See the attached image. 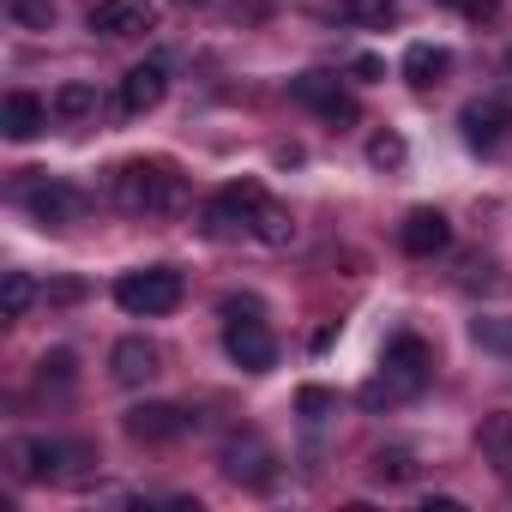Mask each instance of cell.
Returning a JSON list of instances; mask_svg holds the SVG:
<instances>
[{
  "mask_svg": "<svg viewBox=\"0 0 512 512\" xmlns=\"http://www.w3.org/2000/svg\"><path fill=\"white\" fill-rule=\"evenodd\" d=\"M428 374H434V350L422 344V338H392L386 344V362H380V374L362 386V404L368 410H386V404H404V398H416L422 386H428Z\"/></svg>",
  "mask_w": 512,
  "mask_h": 512,
  "instance_id": "obj_1",
  "label": "cell"
},
{
  "mask_svg": "<svg viewBox=\"0 0 512 512\" xmlns=\"http://www.w3.org/2000/svg\"><path fill=\"white\" fill-rule=\"evenodd\" d=\"M115 205L133 211V217L175 211L181 205V175L169 163H121L115 169Z\"/></svg>",
  "mask_w": 512,
  "mask_h": 512,
  "instance_id": "obj_2",
  "label": "cell"
},
{
  "mask_svg": "<svg viewBox=\"0 0 512 512\" xmlns=\"http://www.w3.org/2000/svg\"><path fill=\"white\" fill-rule=\"evenodd\" d=\"M115 302L127 308V314H169L175 302H181V272H169V266H151V272H127L121 284H115Z\"/></svg>",
  "mask_w": 512,
  "mask_h": 512,
  "instance_id": "obj_3",
  "label": "cell"
},
{
  "mask_svg": "<svg viewBox=\"0 0 512 512\" xmlns=\"http://www.w3.org/2000/svg\"><path fill=\"white\" fill-rule=\"evenodd\" d=\"M290 97L296 103H308L314 115H326L332 127H350V121H362V109H356V97L332 79V73H302V79H290Z\"/></svg>",
  "mask_w": 512,
  "mask_h": 512,
  "instance_id": "obj_4",
  "label": "cell"
},
{
  "mask_svg": "<svg viewBox=\"0 0 512 512\" xmlns=\"http://www.w3.org/2000/svg\"><path fill=\"white\" fill-rule=\"evenodd\" d=\"M223 350H229V362L235 368H247V374H266L272 362H278V344H272V332L260 326V314H235L229 326H223Z\"/></svg>",
  "mask_w": 512,
  "mask_h": 512,
  "instance_id": "obj_5",
  "label": "cell"
},
{
  "mask_svg": "<svg viewBox=\"0 0 512 512\" xmlns=\"http://www.w3.org/2000/svg\"><path fill=\"white\" fill-rule=\"evenodd\" d=\"M260 181H229L211 205H205V229L211 235H235V229H253V211H260Z\"/></svg>",
  "mask_w": 512,
  "mask_h": 512,
  "instance_id": "obj_6",
  "label": "cell"
},
{
  "mask_svg": "<svg viewBox=\"0 0 512 512\" xmlns=\"http://www.w3.org/2000/svg\"><path fill=\"white\" fill-rule=\"evenodd\" d=\"M223 470H229L235 482H247V488H272V482H278V452H272L260 434H241V440L223 446Z\"/></svg>",
  "mask_w": 512,
  "mask_h": 512,
  "instance_id": "obj_7",
  "label": "cell"
},
{
  "mask_svg": "<svg viewBox=\"0 0 512 512\" xmlns=\"http://www.w3.org/2000/svg\"><path fill=\"white\" fill-rule=\"evenodd\" d=\"M91 31L97 37H145V31H157V7L151 0H97Z\"/></svg>",
  "mask_w": 512,
  "mask_h": 512,
  "instance_id": "obj_8",
  "label": "cell"
},
{
  "mask_svg": "<svg viewBox=\"0 0 512 512\" xmlns=\"http://www.w3.org/2000/svg\"><path fill=\"white\" fill-rule=\"evenodd\" d=\"M25 211H31L37 223L61 229V223H73V217L85 211V193L67 187V181H37V187H25Z\"/></svg>",
  "mask_w": 512,
  "mask_h": 512,
  "instance_id": "obj_9",
  "label": "cell"
},
{
  "mask_svg": "<svg viewBox=\"0 0 512 512\" xmlns=\"http://www.w3.org/2000/svg\"><path fill=\"white\" fill-rule=\"evenodd\" d=\"M398 241H404V253H416V260H434V253L452 247V223H446V211H410Z\"/></svg>",
  "mask_w": 512,
  "mask_h": 512,
  "instance_id": "obj_10",
  "label": "cell"
},
{
  "mask_svg": "<svg viewBox=\"0 0 512 512\" xmlns=\"http://www.w3.org/2000/svg\"><path fill=\"white\" fill-rule=\"evenodd\" d=\"M157 368H163V350H157L151 338H121V344L109 350V374H115L121 386H145Z\"/></svg>",
  "mask_w": 512,
  "mask_h": 512,
  "instance_id": "obj_11",
  "label": "cell"
},
{
  "mask_svg": "<svg viewBox=\"0 0 512 512\" xmlns=\"http://www.w3.org/2000/svg\"><path fill=\"white\" fill-rule=\"evenodd\" d=\"M73 458H79V452L61 446V440H19V446H13L19 476H55V482H67V476H73V470H67Z\"/></svg>",
  "mask_w": 512,
  "mask_h": 512,
  "instance_id": "obj_12",
  "label": "cell"
},
{
  "mask_svg": "<svg viewBox=\"0 0 512 512\" xmlns=\"http://www.w3.org/2000/svg\"><path fill=\"white\" fill-rule=\"evenodd\" d=\"M163 91H169L163 61H139V67L121 79V109H127V115H151V109L163 103Z\"/></svg>",
  "mask_w": 512,
  "mask_h": 512,
  "instance_id": "obj_13",
  "label": "cell"
},
{
  "mask_svg": "<svg viewBox=\"0 0 512 512\" xmlns=\"http://www.w3.org/2000/svg\"><path fill=\"white\" fill-rule=\"evenodd\" d=\"M127 434L145 440V446H163V440L187 434V416L175 404H139V410H127Z\"/></svg>",
  "mask_w": 512,
  "mask_h": 512,
  "instance_id": "obj_14",
  "label": "cell"
},
{
  "mask_svg": "<svg viewBox=\"0 0 512 512\" xmlns=\"http://www.w3.org/2000/svg\"><path fill=\"white\" fill-rule=\"evenodd\" d=\"M476 446H482V458L500 470V482H512V410H494V416H482V428H476Z\"/></svg>",
  "mask_w": 512,
  "mask_h": 512,
  "instance_id": "obj_15",
  "label": "cell"
},
{
  "mask_svg": "<svg viewBox=\"0 0 512 512\" xmlns=\"http://www.w3.org/2000/svg\"><path fill=\"white\" fill-rule=\"evenodd\" d=\"M0 121H7V139H37L43 127H49V103L43 97H31V91H13L7 97V115H0Z\"/></svg>",
  "mask_w": 512,
  "mask_h": 512,
  "instance_id": "obj_16",
  "label": "cell"
},
{
  "mask_svg": "<svg viewBox=\"0 0 512 512\" xmlns=\"http://www.w3.org/2000/svg\"><path fill=\"white\" fill-rule=\"evenodd\" d=\"M446 67H452V55H446V49H434V43H410V49H404V79H410L416 91L440 85V79H446Z\"/></svg>",
  "mask_w": 512,
  "mask_h": 512,
  "instance_id": "obj_17",
  "label": "cell"
},
{
  "mask_svg": "<svg viewBox=\"0 0 512 512\" xmlns=\"http://www.w3.org/2000/svg\"><path fill=\"white\" fill-rule=\"evenodd\" d=\"M458 121H464V139L470 145H500V133H506L512 115H506V103H470Z\"/></svg>",
  "mask_w": 512,
  "mask_h": 512,
  "instance_id": "obj_18",
  "label": "cell"
},
{
  "mask_svg": "<svg viewBox=\"0 0 512 512\" xmlns=\"http://www.w3.org/2000/svg\"><path fill=\"white\" fill-rule=\"evenodd\" d=\"M253 235H260L266 247H290V241H296V217H290L284 205L260 199V211H253Z\"/></svg>",
  "mask_w": 512,
  "mask_h": 512,
  "instance_id": "obj_19",
  "label": "cell"
},
{
  "mask_svg": "<svg viewBox=\"0 0 512 512\" xmlns=\"http://www.w3.org/2000/svg\"><path fill=\"white\" fill-rule=\"evenodd\" d=\"M49 109H55L61 121H85V115H97V91H91V85H61Z\"/></svg>",
  "mask_w": 512,
  "mask_h": 512,
  "instance_id": "obj_20",
  "label": "cell"
},
{
  "mask_svg": "<svg viewBox=\"0 0 512 512\" xmlns=\"http://www.w3.org/2000/svg\"><path fill=\"white\" fill-rule=\"evenodd\" d=\"M470 338H476L482 350H494V356H512V314H488V320H476Z\"/></svg>",
  "mask_w": 512,
  "mask_h": 512,
  "instance_id": "obj_21",
  "label": "cell"
},
{
  "mask_svg": "<svg viewBox=\"0 0 512 512\" xmlns=\"http://www.w3.org/2000/svg\"><path fill=\"white\" fill-rule=\"evenodd\" d=\"M31 302H37V284L25 272H7V284H0V314L19 320V314H31Z\"/></svg>",
  "mask_w": 512,
  "mask_h": 512,
  "instance_id": "obj_22",
  "label": "cell"
},
{
  "mask_svg": "<svg viewBox=\"0 0 512 512\" xmlns=\"http://www.w3.org/2000/svg\"><path fill=\"white\" fill-rule=\"evenodd\" d=\"M7 13H13L25 31H49V25H55V0H7Z\"/></svg>",
  "mask_w": 512,
  "mask_h": 512,
  "instance_id": "obj_23",
  "label": "cell"
},
{
  "mask_svg": "<svg viewBox=\"0 0 512 512\" xmlns=\"http://www.w3.org/2000/svg\"><path fill=\"white\" fill-rule=\"evenodd\" d=\"M344 13L356 19V25H392V13H398V0H344Z\"/></svg>",
  "mask_w": 512,
  "mask_h": 512,
  "instance_id": "obj_24",
  "label": "cell"
},
{
  "mask_svg": "<svg viewBox=\"0 0 512 512\" xmlns=\"http://www.w3.org/2000/svg\"><path fill=\"white\" fill-rule=\"evenodd\" d=\"M368 163H374V169H398V163H404V139H398V133H374V139H368Z\"/></svg>",
  "mask_w": 512,
  "mask_h": 512,
  "instance_id": "obj_25",
  "label": "cell"
},
{
  "mask_svg": "<svg viewBox=\"0 0 512 512\" xmlns=\"http://www.w3.org/2000/svg\"><path fill=\"white\" fill-rule=\"evenodd\" d=\"M410 470H416L410 452H398V446H392V452H374V476H380V482H410Z\"/></svg>",
  "mask_w": 512,
  "mask_h": 512,
  "instance_id": "obj_26",
  "label": "cell"
},
{
  "mask_svg": "<svg viewBox=\"0 0 512 512\" xmlns=\"http://www.w3.org/2000/svg\"><path fill=\"white\" fill-rule=\"evenodd\" d=\"M37 368H43V374H37L43 386H49V380H55V386H67V380H73V356H67V350H55V356H43Z\"/></svg>",
  "mask_w": 512,
  "mask_h": 512,
  "instance_id": "obj_27",
  "label": "cell"
},
{
  "mask_svg": "<svg viewBox=\"0 0 512 512\" xmlns=\"http://www.w3.org/2000/svg\"><path fill=\"white\" fill-rule=\"evenodd\" d=\"M440 7H464V13H476V19H488V13H494V0H440Z\"/></svg>",
  "mask_w": 512,
  "mask_h": 512,
  "instance_id": "obj_28",
  "label": "cell"
},
{
  "mask_svg": "<svg viewBox=\"0 0 512 512\" xmlns=\"http://www.w3.org/2000/svg\"><path fill=\"white\" fill-rule=\"evenodd\" d=\"M356 79H362V85H374V79H380V61H374V55H362V61H356Z\"/></svg>",
  "mask_w": 512,
  "mask_h": 512,
  "instance_id": "obj_29",
  "label": "cell"
},
{
  "mask_svg": "<svg viewBox=\"0 0 512 512\" xmlns=\"http://www.w3.org/2000/svg\"><path fill=\"white\" fill-rule=\"evenodd\" d=\"M302 410L320 416V410H332V398H326V392H302Z\"/></svg>",
  "mask_w": 512,
  "mask_h": 512,
  "instance_id": "obj_30",
  "label": "cell"
},
{
  "mask_svg": "<svg viewBox=\"0 0 512 512\" xmlns=\"http://www.w3.org/2000/svg\"><path fill=\"white\" fill-rule=\"evenodd\" d=\"M181 7H199V0H181Z\"/></svg>",
  "mask_w": 512,
  "mask_h": 512,
  "instance_id": "obj_31",
  "label": "cell"
}]
</instances>
